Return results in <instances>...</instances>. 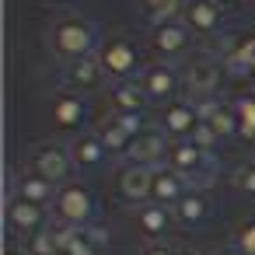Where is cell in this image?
<instances>
[{"label":"cell","mask_w":255,"mask_h":255,"mask_svg":"<svg viewBox=\"0 0 255 255\" xmlns=\"http://www.w3.org/2000/svg\"><path fill=\"white\" fill-rule=\"evenodd\" d=\"M46 46H49L56 56H63L67 63L98 53V49H95V28H91L84 18H77V14L56 18V21L46 28Z\"/></svg>","instance_id":"cell-1"},{"label":"cell","mask_w":255,"mask_h":255,"mask_svg":"<svg viewBox=\"0 0 255 255\" xmlns=\"http://www.w3.org/2000/svg\"><path fill=\"white\" fill-rule=\"evenodd\" d=\"M95 56H98V63H102L105 77H112V81H133V77L143 70V67H140V49H136V42L126 39V35L105 39Z\"/></svg>","instance_id":"cell-2"},{"label":"cell","mask_w":255,"mask_h":255,"mask_svg":"<svg viewBox=\"0 0 255 255\" xmlns=\"http://www.w3.org/2000/svg\"><path fill=\"white\" fill-rule=\"evenodd\" d=\"M53 217L70 227H88L95 217V196L84 182H63L53 199Z\"/></svg>","instance_id":"cell-3"},{"label":"cell","mask_w":255,"mask_h":255,"mask_svg":"<svg viewBox=\"0 0 255 255\" xmlns=\"http://www.w3.org/2000/svg\"><path fill=\"white\" fill-rule=\"evenodd\" d=\"M168 164H171L178 175H185L189 182H196V185H203V182L213 175V157H210V150L196 147L192 140H171V147H168Z\"/></svg>","instance_id":"cell-4"},{"label":"cell","mask_w":255,"mask_h":255,"mask_svg":"<svg viewBox=\"0 0 255 255\" xmlns=\"http://www.w3.org/2000/svg\"><path fill=\"white\" fill-rule=\"evenodd\" d=\"M136 84L143 88L147 102H175L171 95L178 91L182 74L168 60H154V63H143V70L136 74Z\"/></svg>","instance_id":"cell-5"},{"label":"cell","mask_w":255,"mask_h":255,"mask_svg":"<svg viewBox=\"0 0 255 255\" xmlns=\"http://www.w3.org/2000/svg\"><path fill=\"white\" fill-rule=\"evenodd\" d=\"M28 168H35L46 182L63 185V182H67V175H70V168H74L70 147H63V143H56V140H46V143H39V147L32 150Z\"/></svg>","instance_id":"cell-6"},{"label":"cell","mask_w":255,"mask_h":255,"mask_svg":"<svg viewBox=\"0 0 255 255\" xmlns=\"http://www.w3.org/2000/svg\"><path fill=\"white\" fill-rule=\"evenodd\" d=\"M220 77H224V74H220V63H217L213 56H196V60H189L185 70H182V84H185V91H189L192 102H199V98H217Z\"/></svg>","instance_id":"cell-7"},{"label":"cell","mask_w":255,"mask_h":255,"mask_svg":"<svg viewBox=\"0 0 255 255\" xmlns=\"http://www.w3.org/2000/svg\"><path fill=\"white\" fill-rule=\"evenodd\" d=\"M46 119H49L53 129L77 136V129L84 123V95H77V91H56V95H49Z\"/></svg>","instance_id":"cell-8"},{"label":"cell","mask_w":255,"mask_h":255,"mask_svg":"<svg viewBox=\"0 0 255 255\" xmlns=\"http://www.w3.org/2000/svg\"><path fill=\"white\" fill-rule=\"evenodd\" d=\"M196 126H199V112L185 98H175V102L161 105V112H157V129L168 133V140H189L196 133Z\"/></svg>","instance_id":"cell-9"},{"label":"cell","mask_w":255,"mask_h":255,"mask_svg":"<svg viewBox=\"0 0 255 255\" xmlns=\"http://www.w3.org/2000/svg\"><path fill=\"white\" fill-rule=\"evenodd\" d=\"M150 49L161 56V60H171V56H182L192 42V32L185 28V21L171 18V21H154L150 25V35H147Z\"/></svg>","instance_id":"cell-10"},{"label":"cell","mask_w":255,"mask_h":255,"mask_svg":"<svg viewBox=\"0 0 255 255\" xmlns=\"http://www.w3.org/2000/svg\"><path fill=\"white\" fill-rule=\"evenodd\" d=\"M49 220H53L49 217V206H35V203H25V199L7 196V224H11V231L32 238L39 231H49L53 227Z\"/></svg>","instance_id":"cell-11"},{"label":"cell","mask_w":255,"mask_h":255,"mask_svg":"<svg viewBox=\"0 0 255 255\" xmlns=\"http://www.w3.org/2000/svg\"><path fill=\"white\" fill-rule=\"evenodd\" d=\"M182 21L192 35L199 39H210L217 35L220 21H224V7L217 4V0H185V7H182Z\"/></svg>","instance_id":"cell-12"},{"label":"cell","mask_w":255,"mask_h":255,"mask_svg":"<svg viewBox=\"0 0 255 255\" xmlns=\"http://www.w3.org/2000/svg\"><path fill=\"white\" fill-rule=\"evenodd\" d=\"M189 189H192L189 178L178 175L171 164H157V168H150V203H161V206L171 210Z\"/></svg>","instance_id":"cell-13"},{"label":"cell","mask_w":255,"mask_h":255,"mask_svg":"<svg viewBox=\"0 0 255 255\" xmlns=\"http://www.w3.org/2000/svg\"><path fill=\"white\" fill-rule=\"evenodd\" d=\"M11 196H14V199H25V203H35V206H53L56 185L46 182L35 168H21V171H14V178H11Z\"/></svg>","instance_id":"cell-14"},{"label":"cell","mask_w":255,"mask_h":255,"mask_svg":"<svg viewBox=\"0 0 255 255\" xmlns=\"http://www.w3.org/2000/svg\"><path fill=\"white\" fill-rule=\"evenodd\" d=\"M63 81H67V91H77V95H88V91H98L105 84V70L98 63V56H81V60H70L67 70H63Z\"/></svg>","instance_id":"cell-15"},{"label":"cell","mask_w":255,"mask_h":255,"mask_svg":"<svg viewBox=\"0 0 255 255\" xmlns=\"http://www.w3.org/2000/svg\"><path fill=\"white\" fill-rule=\"evenodd\" d=\"M119 196L133 206L150 203V168L140 161H126L119 168Z\"/></svg>","instance_id":"cell-16"},{"label":"cell","mask_w":255,"mask_h":255,"mask_svg":"<svg viewBox=\"0 0 255 255\" xmlns=\"http://www.w3.org/2000/svg\"><path fill=\"white\" fill-rule=\"evenodd\" d=\"M220 56H224V67H231L234 74H245L255 67V32H241V35H231V39H220Z\"/></svg>","instance_id":"cell-17"},{"label":"cell","mask_w":255,"mask_h":255,"mask_svg":"<svg viewBox=\"0 0 255 255\" xmlns=\"http://www.w3.org/2000/svg\"><path fill=\"white\" fill-rule=\"evenodd\" d=\"M171 224H175V213L168 206H161V203H143V206L133 210V227L150 241H161Z\"/></svg>","instance_id":"cell-18"},{"label":"cell","mask_w":255,"mask_h":255,"mask_svg":"<svg viewBox=\"0 0 255 255\" xmlns=\"http://www.w3.org/2000/svg\"><path fill=\"white\" fill-rule=\"evenodd\" d=\"M168 147H171L168 133H161V129H143V133L136 136V147H133L129 157L140 161V164H147V168H157V164L168 161Z\"/></svg>","instance_id":"cell-19"},{"label":"cell","mask_w":255,"mask_h":255,"mask_svg":"<svg viewBox=\"0 0 255 255\" xmlns=\"http://www.w3.org/2000/svg\"><path fill=\"white\" fill-rule=\"evenodd\" d=\"M171 213H175V224H182V227H199V224L210 217V196H206V189H189V192L171 206Z\"/></svg>","instance_id":"cell-20"},{"label":"cell","mask_w":255,"mask_h":255,"mask_svg":"<svg viewBox=\"0 0 255 255\" xmlns=\"http://www.w3.org/2000/svg\"><path fill=\"white\" fill-rule=\"evenodd\" d=\"M109 112H143L147 95L136 81H112V88L105 91Z\"/></svg>","instance_id":"cell-21"},{"label":"cell","mask_w":255,"mask_h":255,"mask_svg":"<svg viewBox=\"0 0 255 255\" xmlns=\"http://www.w3.org/2000/svg\"><path fill=\"white\" fill-rule=\"evenodd\" d=\"M105 143H102V136L98 133H77L74 140H70V157H74V168H98L102 161H105Z\"/></svg>","instance_id":"cell-22"},{"label":"cell","mask_w":255,"mask_h":255,"mask_svg":"<svg viewBox=\"0 0 255 255\" xmlns=\"http://www.w3.org/2000/svg\"><path fill=\"white\" fill-rule=\"evenodd\" d=\"M95 133L102 136V143H105V150H109V154H133V147H136V136H133V133H126L112 116H102V119H98V126H95Z\"/></svg>","instance_id":"cell-23"},{"label":"cell","mask_w":255,"mask_h":255,"mask_svg":"<svg viewBox=\"0 0 255 255\" xmlns=\"http://www.w3.org/2000/svg\"><path fill=\"white\" fill-rule=\"evenodd\" d=\"M234 116H238V136H245L248 143L255 140V88H245L231 98Z\"/></svg>","instance_id":"cell-24"},{"label":"cell","mask_w":255,"mask_h":255,"mask_svg":"<svg viewBox=\"0 0 255 255\" xmlns=\"http://www.w3.org/2000/svg\"><path fill=\"white\" fill-rule=\"evenodd\" d=\"M102 248H105V234L88 224V227H77V234L70 238L63 255H102Z\"/></svg>","instance_id":"cell-25"},{"label":"cell","mask_w":255,"mask_h":255,"mask_svg":"<svg viewBox=\"0 0 255 255\" xmlns=\"http://www.w3.org/2000/svg\"><path fill=\"white\" fill-rule=\"evenodd\" d=\"M210 126H213V133H217L220 140H231V136L238 133V116H234V105H231V102H220V105H217V112L210 116Z\"/></svg>","instance_id":"cell-26"},{"label":"cell","mask_w":255,"mask_h":255,"mask_svg":"<svg viewBox=\"0 0 255 255\" xmlns=\"http://www.w3.org/2000/svg\"><path fill=\"white\" fill-rule=\"evenodd\" d=\"M143 11L154 18V21H171L175 14H182L185 7V0H140Z\"/></svg>","instance_id":"cell-27"},{"label":"cell","mask_w":255,"mask_h":255,"mask_svg":"<svg viewBox=\"0 0 255 255\" xmlns=\"http://www.w3.org/2000/svg\"><path fill=\"white\" fill-rule=\"evenodd\" d=\"M234 248L241 255H255V217H245L234 227Z\"/></svg>","instance_id":"cell-28"},{"label":"cell","mask_w":255,"mask_h":255,"mask_svg":"<svg viewBox=\"0 0 255 255\" xmlns=\"http://www.w3.org/2000/svg\"><path fill=\"white\" fill-rule=\"evenodd\" d=\"M25 252H28V255H60L53 231H39V234H32V238L25 241Z\"/></svg>","instance_id":"cell-29"},{"label":"cell","mask_w":255,"mask_h":255,"mask_svg":"<svg viewBox=\"0 0 255 255\" xmlns=\"http://www.w3.org/2000/svg\"><path fill=\"white\" fill-rule=\"evenodd\" d=\"M234 189L245 196H255V161H241L234 168Z\"/></svg>","instance_id":"cell-30"},{"label":"cell","mask_w":255,"mask_h":255,"mask_svg":"<svg viewBox=\"0 0 255 255\" xmlns=\"http://www.w3.org/2000/svg\"><path fill=\"white\" fill-rule=\"evenodd\" d=\"M109 116H112V119H116V123H119V126L126 129V133H133V136H140V133L147 129V126H143V116H140V112H109Z\"/></svg>","instance_id":"cell-31"},{"label":"cell","mask_w":255,"mask_h":255,"mask_svg":"<svg viewBox=\"0 0 255 255\" xmlns=\"http://www.w3.org/2000/svg\"><path fill=\"white\" fill-rule=\"evenodd\" d=\"M189 140H192L196 147H203V150H213V147L220 143V136L213 133V126H210V123H199V126H196V133H192Z\"/></svg>","instance_id":"cell-32"},{"label":"cell","mask_w":255,"mask_h":255,"mask_svg":"<svg viewBox=\"0 0 255 255\" xmlns=\"http://www.w3.org/2000/svg\"><path fill=\"white\" fill-rule=\"evenodd\" d=\"M140 255H178V252L171 245H164V241H150V245L140 248Z\"/></svg>","instance_id":"cell-33"},{"label":"cell","mask_w":255,"mask_h":255,"mask_svg":"<svg viewBox=\"0 0 255 255\" xmlns=\"http://www.w3.org/2000/svg\"><path fill=\"white\" fill-rule=\"evenodd\" d=\"M213 255H241V252H238V248H234V245H224V248H217V252H213Z\"/></svg>","instance_id":"cell-34"},{"label":"cell","mask_w":255,"mask_h":255,"mask_svg":"<svg viewBox=\"0 0 255 255\" xmlns=\"http://www.w3.org/2000/svg\"><path fill=\"white\" fill-rule=\"evenodd\" d=\"M217 4H220V7L227 11V7H241V0H217Z\"/></svg>","instance_id":"cell-35"},{"label":"cell","mask_w":255,"mask_h":255,"mask_svg":"<svg viewBox=\"0 0 255 255\" xmlns=\"http://www.w3.org/2000/svg\"><path fill=\"white\" fill-rule=\"evenodd\" d=\"M4 255H28V252H21V248H7Z\"/></svg>","instance_id":"cell-36"},{"label":"cell","mask_w":255,"mask_h":255,"mask_svg":"<svg viewBox=\"0 0 255 255\" xmlns=\"http://www.w3.org/2000/svg\"><path fill=\"white\" fill-rule=\"evenodd\" d=\"M248 77H252V81H255V67H252V70H248Z\"/></svg>","instance_id":"cell-37"},{"label":"cell","mask_w":255,"mask_h":255,"mask_svg":"<svg viewBox=\"0 0 255 255\" xmlns=\"http://www.w3.org/2000/svg\"><path fill=\"white\" fill-rule=\"evenodd\" d=\"M252 147H255V140H252Z\"/></svg>","instance_id":"cell-38"}]
</instances>
